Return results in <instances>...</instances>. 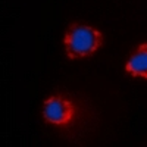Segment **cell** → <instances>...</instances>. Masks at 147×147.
<instances>
[{"label": "cell", "instance_id": "6da1fadb", "mask_svg": "<svg viewBox=\"0 0 147 147\" xmlns=\"http://www.w3.org/2000/svg\"><path fill=\"white\" fill-rule=\"evenodd\" d=\"M103 44V34L85 24H72L65 32L63 46L69 59H81L94 55Z\"/></svg>", "mask_w": 147, "mask_h": 147}, {"label": "cell", "instance_id": "7a4b0ae2", "mask_svg": "<svg viewBox=\"0 0 147 147\" xmlns=\"http://www.w3.org/2000/svg\"><path fill=\"white\" fill-rule=\"evenodd\" d=\"M75 116L74 103L62 96H52L43 105V118L52 125H68Z\"/></svg>", "mask_w": 147, "mask_h": 147}, {"label": "cell", "instance_id": "3957f363", "mask_svg": "<svg viewBox=\"0 0 147 147\" xmlns=\"http://www.w3.org/2000/svg\"><path fill=\"white\" fill-rule=\"evenodd\" d=\"M125 71L131 77L147 80V43L138 46L137 50L129 56L125 65Z\"/></svg>", "mask_w": 147, "mask_h": 147}]
</instances>
